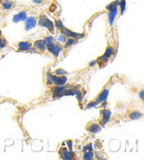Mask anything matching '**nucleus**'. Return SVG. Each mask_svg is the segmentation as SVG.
I'll return each mask as SVG.
<instances>
[{
    "instance_id": "obj_10",
    "label": "nucleus",
    "mask_w": 144,
    "mask_h": 160,
    "mask_svg": "<svg viewBox=\"0 0 144 160\" xmlns=\"http://www.w3.org/2000/svg\"><path fill=\"white\" fill-rule=\"evenodd\" d=\"M32 51H35V52H46L47 51V47H46L42 39L36 40L32 43Z\"/></svg>"
},
{
    "instance_id": "obj_24",
    "label": "nucleus",
    "mask_w": 144,
    "mask_h": 160,
    "mask_svg": "<svg viewBox=\"0 0 144 160\" xmlns=\"http://www.w3.org/2000/svg\"><path fill=\"white\" fill-rule=\"evenodd\" d=\"M55 29H58V31H60L62 28H65V25H63L62 21H61L60 19H55Z\"/></svg>"
},
{
    "instance_id": "obj_20",
    "label": "nucleus",
    "mask_w": 144,
    "mask_h": 160,
    "mask_svg": "<svg viewBox=\"0 0 144 160\" xmlns=\"http://www.w3.org/2000/svg\"><path fill=\"white\" fill-rule=\"evenodd\" d=\"M93 158H94L93 150H85V151H83V156H82V159L83 160H91Z\"/></svg>"
},
{
    "instance_id": "obj_32",
    "label": "nucleus",
    "mask_w": 144,
    "mask_h": 160,
    "mask_svg": "<svg viewBox=\"0 0 144 160\" xmlns=\"http://www.w3.org/2000/svg\"><path fill=\"white\" fill-rule=\"evenodd\" d=\"M139 97H140V99H141V100H143V99H144V90H143V89H141V91H140Z\"/></svg>"
},
{
    "instance_id": "obj_13",
    "label": "nucleus",
    "mask_w": 144,
    "mask_h": 160,
    "mask_svg": "<svg viewBox=\"0 0 144 160\" xmlns=\"http://www.w3.org/2000/svg\"><path fill=\"white\" fill-rule=\"evenodd\" d=\"M15 6V2L12 0H0V8L5 11H9L11 10Z\"/></svg>"
},
{
    "instance_id": "obj_11",
    "label": "nucleus",
    "mask_w": 144,
    "mask_h": 160,
    "mask_svg": "<svg viewBox=\"0 0 144 160\" xmlns=\"http://www.w3.org/2000/svg\"><path fill=\"white\" fill-rule=\"evenodd\" d=\"M102 127L99 125V122H95V121H91V122L88 123L87 126V130L90 133H99L101 131Z\"/></svg>"
},
{
    "instance_id": "obj_3",
    "label": "nucleus",
    "mask_w": 144,
    "mask_h": 160,
    "mask_svg": "<svg viewBox=\"0 0 144 160\" xmlns=\"http://www.w3.org/2000/svg\"><path fill=\"white\" fill-rule=\"evenodd\" d=\"M112 118V111L108 108H103L101 109L100 111V121H99V125L101 127H104L108 122H109L110 120Z\"/></svg>"
},
{
    "instance_id": "obj_33",
    "label": "nucleus",
    "mask_w": 144,
    "mask_h": 160,
    "mask_svg": "<svg viewBox=\"0 0 144 160\" xmlns=\"http://www.w3.org/2000/svg\"><path fill=\"white\" fill-rule=\"evenodd\" d=\"M32 2L38 3V5H39V3H42V0H32Z\"/></svg>"
},
{
    "instance_id": "obj_29",
    "label": "nucleus",
    "mask_w": 144,
    "mask_h": 160,
    "mask_svg": "<svg viewBox=\"0 0 144 160\" xmlns=\"http://www.w3.org/2000/svg\"><path fill=\"white\" fill-rule=\"evenodd\" d=\"M85 150H93V143L90 142V143H88L87 146H84V148H83V151H85ZM93 151H94V150H93Z\"/></svg>"
},
{
    "instance_id": "obj_34",
    "label": "nucleus",
    "mask_w": 144,
    "mask_h": 160,
    "mask_svg": "<svg viewBox=\"0 0 144 160\" xmlns=\"http://www.w3.org/2000/svg\"><path fill=\"white\" fill-rule=\"evenodd\" d=\"M0 37H2V31L0 30Z\"/></svg>"
},
{
    "instance_id": "obj_35",
    "label": "nucleus",
    "mask_w": 144,
    "mask_h": 160,
    "mask_svg": "<svg viewBox=\"0 0 144 160\" xmlns=\"http://www.w3.org/2000/svg\"><path fill=\"white\" fill-rule=\"evenodd\" d=\"M0 10H1V8H0Z\"/></svg>"
},
{
    "instance_id": "obj_30",
    "label": "nucleus",
    "mask_w": 144,
    "mask_h": 160,
    "mask_svg": "<svg viewBox=\"0 0 144 160\" xmlns=\"http://www.w3.org/2000/svg\"><path fill=\"white\" fill-rule=\"evenodd\" d=\"M65 143H67V148L70 150H72V147H73V141L72 140H67V141H65Z\"/></svg>"
},
{
    "instance_id": "obj_28",
    "label": "nucleus",
    "mask_w": 144,
    "mask_h": 160,
    "mask_svg": "<svg viewBox=\"0 0 144 160\" xmlns=\"http://www.w3.org/2000/svg\"><path fill=\"white\" fill-rule=\"evenodd\" d=\"M97 102H95V100H92V101H90L89 103H88L87 106H85V109H92V108L97 107Z\"/></svg>"
},
{
    "instance_id": "obj_21",
    "label": "nucleus",
    "mask_w": 144,
    "mask_h": 160,
    "mask_svg": "<svg viewBox=\"0 0 144 160\" xmlns=\"http://www.w3.org/2000/svg\"><path fill=\"white\" fill-rule=\"evenodd\" d=\"M125 8H127V1H125V0H119V3H118V9H119L120 15H123V13H124Z\"/></svg>"
},
{
    "instance_id": "obj_1",
    "label": "nucleus",
    "mask_w": 144,
    "mask_h": 160,
    "mask_svg": "<svg viewBox=\"0 0 144 160\" xmlns=\"http://www.w3.org/2000/svg\"><path fill=\"white\" fill-rule=\"evenodd\" d=\"M46 82L48 86H65L68 83V77L67 76H57L48 71V72H46Z\"/></svg>"
},
{
    "instance_id": "obj_31",
    "label": "nucleus",
    "mask_w": 144,
    "mask_h": 160,
    "mask_svg": "<svg viewBox=\"0 0 144 160\" xmlns=\"http://www.w3.org/2000/svg\"><path fill=\"white\" fill-rule=\"evenodd\" d=\"M95 66H98V63H97V60H92V61H90L89 62V65H88V67L89 68H93V67H95Z\"/></svg>"
},
{
    "instance_id": "obj_4",
    "label": "nucleus",
    "mask_w": 144,
    "mask_h": 160,
    "mask_svg": "<svg viewBox=\"0 0 144 160\" xmlns=\"http://www.w3.org/2000/svg\"><path fill=\"white\" fill-rule=\"evenodd\" d=\"M47 50L55 58H59V56L61 55V52H62V50H63V46H62V43H60V42H57V41H55V42H53L52 45L48 46Z\"/></svg>"
},
{
    "instance_id": "obj_5",
    "label": "nucleus",
    "mask_w": 144,
    "mask_h": 160,
    "mask_svg": "<svg viewBox=\"0 0 144 160\" xmlns=\"http://www.w3.org/2000/svg\"><path fill=\"white\" fill-rule=\"evenodd\" d=\"M60 33H62V35H65L67 38H73V39L75 40H80L82 39V38L85 37V33H79V32H74V31H72V30L68 29L67 27L62 28V29L59 31Z\"/></svg>"
},
{
    "instance_id": "obj_18",
    "label": "nucleus",
    "mask_w": 144,
    "mask_h": 160,
    "mask_svg": "<svg viewBox=\"0 0 144 160\" xmlns=\"http://www.w3.org/2000/svg\"><path fill=\"white\" fill-rule=\"evenodd\" d=\"M78 41H79V40H75V39H73V38H67V40L65 41V43L62 45L63 49H69V48L73 47Z\"/></svg>"
},
{
    "instance_id": "obj_23",
    "label": "nucleus",
    "mask_w": 144,
    "mask_h": 160,
    "mask_svg": "<svg viewBox=\"0 0 144 160\" xmlns=\"http://www.w3.org/2000/svg\"><path fill=\"white\" fill-rule=\"evenodd\" d=\"M75 97H77V100L78 102L80 103V105H82V102H83V100H84V95H83V92H82L80 89H77V91H75Z\"/></svg>"
},
{
    "instance_id": "obj_9",
    "label": "nucleus",
    "mask_w": 144,
    "mask_h": 160,
    "mask_svg": "<svg viewBox=\"0 0 144 160\" xmlns=\"http://www.w3.org/2000/svg\"><path fill=\"white\" fill-rule=\"evenodd\" d=\"M109 93H110V89L108 87L103 88V89L101 90L99 92V95L97 96V98H95V102H97V105H101L103 101H107L108 100V97H109Z\"/></svg>"
},
{
    "instance_id": "obj_17",
    "label": "nucleus",
    "mask_w": 144,
    "mask_h": 160,
    "mask_svg": "<svg viewBox=\"0 0 144 160\" xmlns=\"http://www.w3.org/2000/svg\"><path fill=\"white\" fill-rule=\"evenodd\" d=\"M142 116H143V113H142L141 111H139V110H133V111H131V112L129 113V119L130 120H139L142 118Z\"/></svg>"
},
{
    "instance_id": "obj_19",
    "label": "nucleus",
    "mask_w": 144,
    "mask_h": 160,
    "mask_svg": "<svg viewBox=\"0 0 144 160\" xmlns=\"http://www.w3.org/2000/svg\"><path fill=\"white\" fill-rule=\"evenodd\" d=\"M114 53H115L114 47H113V46H111V45H109L107 48H105V51H104V53H103V55H104L107 58H109V59H111V58L114 56Z\"/></svg>"
},
{
    "instance_id": "obj_2",
    "label": "nucleus",
    "mask_w": 144,
    "mask_h": 160,
    "mask_svg": "<svg viewBox=\"0 0 144 160\" xmlns=\"http://www.w3.org/2000/svg\"><path fill=\"white\" fill-rule=\"evenodd\" d=\"M37 25H39L40 27H43V28H46V29H48L51 33H55V22H53L50 18H48L46 15H41L38 18Z\"/></svg>"
},
{
    "instance_id": "obj_7",
    "label": "nucleus",
    "mask_w": 144,
    "mask_h": 160,
    "mask_svg": "<svg viewBox=\"0 0 144 160\" xmlns=\"http://www.w3.org/2000/svg\"><path fill=\"white\" fill-rule=\"evenodd\" d=\"M67 86H59V85H53L51 88V95H52L53 99H59V98L63 97V91L65 90Z\"/></svg>"
},
{
    "instance_id": "obj_15",
    "label": "nucleus",
    "mask_w": 144,
    "mask_h": 160,
    "mask_svg": "<svg viewBox=\"0 0 144 160\" xmlns=\"http://www.w3.org/2000/svg\"><path fill=\"white\" fill-rule=\"evenodd\" d=\"M28 17V13L27 11H20V12H18L17 15L13 16L12 18V21L13 22H20V21H25L26 19H27Z\"/></svg>"
},
{
    "instance_id": "obj_22",
    "label": "nucleus",
    "mask_w": 144,
    "mask_h": 160,
    "mask_svg": "<svg viewBox=\"0 0 144 160\" xmlns=\"http://www.w3.org/2000/svg\"><path fill=\"white\" fill-rule=\"evenodd\" d=\"M43 42H45V45H46V47H48V46H50V45H52L53 42L55 41V38L53 37V36H46L45 38H43Z\"/></svg>"
},
{
    "instance_id": "obj_8",
    "label": "nucleus",
    "mask_w": 144,
    "mask_h": 160,
    "mask_svg": "<svg viewBox=\"0 0 144 160\" xmlns=\"http://www.w3.org/2000/svg\"><path fill=\"white\" fill-rule=\"evenodd\" d=\"M18 51L20 52H29V51H32V43L27 40H22V41H19L17 43Z\"/></svg>"
},
{
    "instance_id": "obj_6",
    "label": "nucleus",
    "mask_w": 144,
    "mask_h": 160,
    "mask_svg": "<svg viewBox=\"0 0 144 160\" xmlns=\"http://www.w3.org/2000/svg\"><path fill=\"white\" fill-rule=\"evenodd\" d=\"M59 156L61 159H65V160H71L75 158L74 152L72 150L68 149L67 147H65V145L59 149Z\"/></svg>"
},
{
    "instance_id": "obj_14",
    "label": "nucleus",
    "mask_w": 144,
    "mask_h": 160,
    "mask_svg": "<svg viewBox=\"0 0 144 160\" xmlns=\"http://www.w3.org/2000/svg\"><path fill=\"white\" fill-rule=\"evenodd\" d=\"M118 15H119V9H118V8L110 10L109 13H108V21H109V25L111 26V27L113 26V23H114V20Z\"/></svg>"
},
{
    "instance_id": "obj_12",
    "label": "nucleus",
    "mask_w": 144,
    "mask_h": 160,
    "mask_svg": "<svg viewBox=\"0 0 144 160\" xmlns=\"http://www.w3.org/2000/svg\"><path fill=\"white\" fill-rule=\"evenodd\" d=\"M38 22V18L36 17H27V19L25 20V29L27 31L31 30L32 28H35L37 26Z\"/></svg>"
},
{
    "instance_id": "obj_26",
    "label": "nucleus",
    "mask_w": 144,
    "mask_h": 160,
    "mask_svg": "<svg viewBox=\"0 0 144 160\" xmlns=\"http://www.w3.org/2000/svg\"><path fill=\"white\" fill-rule=\"evenodd\" d=\"M65 40H67V37H65V35H62V33H60L59 32V35H58V37L55 38V41H57V42H60V43H65Z\"/></svg>"
},
{
    "instance_id": "obj_25",
    "label": "nucleus",
    "mask_w": 144,
    "mask_h": 160,
    "mask_svg": "<svg viewBox=\"0 0 144 160\" xmlns=\"http://www.w3.org/2000/svg\"><path fill=\"white\" fill-rule=\"evenodd\" d=\"M53 73L57 76H67L68 71H65V70L62 69V68H57V69L53 71Z\"/></svg>"
},
{
    "instance_id": "obj_27",
    "label": "nucleus",
    "mask_w": 144,
    "mask_h": 160,
    "mask_svg": "<svg viewBox=\"0 0 144 160\" xmlns=\"http://www.w3.org/2000/svg\"><path fill=\"white\" fill-rule=\"evenodd\" d=\"M8 45V41L6 38L3 37H0V49H3V48H6Z\"/></svg>"
},
{
    "instance_id": "obj_16",
    "label": "nucleus",
    "mask_w": 144,
    "mask_h": 160,
    "mask_svg": "<svg viewBox=\"0 0 144 160\" xmlns=\"http://www.w3.org/2000/svg\"><path fill=\"white\" fill-rule=\"evenodd\" d=\"M97 63L99 65V67L100 68H103V67H105V66L108 65V62L110 61V59L109 58H107L104 55H102V56H100L99 58H97Z\"/></svg>"
}]
</instances>
